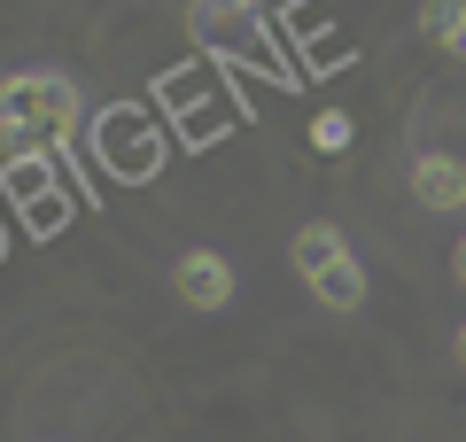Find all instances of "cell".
I'll return each mask as SVG.
<instances>
[{"label": "cell", "mask_w": 466, "mask_h": 442, "mask_svg": "<svg viewBox=\"0 0 466 442\" xmlns=\"http://www.w3.org/2000/svg\"><path fill=\"white\" fill-rule=\"evenodd\" d=\"M459 365H466V326H459Z\"/></svg>", "instance_id": "cell-12"}, {"label": "cell", "mask_w": 466, "mask_h": 442, "mask_svg": "<svg viewBox=\"0 0 466 442\" xmlns=\"http://www.w3.org/2000/svg\"><path fill=\"white\" fill-rule=\"evenodd\" d=\"M171 287H179L187 311L210 318V311H226V303H233V264L218 256V248H187V256L171 264Z\"/></svg>", "instance_id": "cell-6"}, {"label": "cell", "mask_w": 466, "mask_h": 442, "mask_svg": "<svg viewBox=\"0 0 466 442\" xmlns=\"http://www.w3.org/2000/svg\"><path fill=\"white\" fill-rule=\"evenodd\" d=\"M296 272H303V287H311L327 311H358V303H366V264L350 256V241L334 226H303L296 233Z\"/></svg>", "instance_id": "cell-2"}, {"label": "cell", "mask_w": 466, "mask_h": 442, "mask_svg": "<svg viewBox=\"0 0 466 442\" xmlns=\"http://www.w3.org/2000/svg\"><path fill=\"white\" fill-rule=\"evenodd\" d=\"M350 140H358V125H350L342 109H319V116H311V147H319V156H342Z\"/></svg>", "instance_id": "cell-8"}, {"label": "cell", "mask_w": 466, "mask_h": 442, "mask_svg": "<svg viewBox=\"0 0 466 442\" xmlns=\"http://www.w3.org/2000/svg\"><path fill=\"white\" fill-rule=\"evenodd\" d=\"M451 16H459V0H428V8H420V39L443 47V39H451Z\"/></svg>", "instance_id": "cell-9"}, {"label": "cell", "mask_w": 466, "mask_h": 442, "mask_svg": "<svg viewBox=\"0 0 466 442\" xmlns=\"http://www.w3.org/2000/svg\"><path fill=\"white\" fill-rule=\"evenodd\" d=\"M451 272H459V287H466V241H459V256H451Z\"/></svg>", "instance_id": "cell-11"}, {"label": "cell", "mask_w": 466, "mask_h": 442, "mask_svg": "<svg viewBox=\"0 0 466 442\" xmlns=\"http://www.w3.org/2000/svg\"><path fill=\"white\" fill-rule=\"evenodd\" d=\"M94 140H101V156H109V171H125V179H148L156 164H164V147H156V125L140 109H109L94 125Z\"/></svg>", "instance_id": "cell-3"}, {"label": "cell", "mask_w": 466, "mask_h": 442, "mask_svg": "<svg viewBox=\"0 0 466 442\" xmlns=\"http://www.w3.org/2000/svg\"><path fill=\"white\" fill-rule=\"evenodd\" d=\"M8 202H16V210L32 217L39 233H55V226H63V210H70V202L55 195V156H8Z\"/></svg>", "instance_id": "cell-5"}, {"label": "cell", "mask_w": 466, "mask_h": 442, "mask_svg": "<svg viewBox=\"0 0 466 442\" xmlns=\"http://www.w3.org/2000/svg\"><path fill=\"white\" fill-rule=\"evenodd\" d=\"M257 16V0H195V24L202 32H241Z\"/></svg>", "instance_id": "cell-7"}, {"label": "cell", "mask_w": 466, "mask_h": 442, "mask_svg": "<svg viewBox=\"0 0 466 442\" xmlns=\"http://www.w3.org/2000/svg\"><path fill=\"white\" fill-rule=\"evenodd\" d=\"M78 132H86V94L63 70L0 78V140H8V156H63Z\"/></svg>", "instance_id": "cell-1"}, {"label": "cell", "mask_w": 466, "mask_h": 442, "mask_svg": "<svg viewBox=\"0 0 466 442\" xmlns=\"http://www.w3.org/2000/svg\"><path fill=\"white\" fill-rule=\"evenodd\" d=\"M451 63H466V0H459V16H451V39H443Z\"/></svg>", "instance_id": "cell-10"}, {"label": "cell", "mask_w": 466, "mask_h": 442, "mask_svg": "<svg viewBox=\"0 0 466 442\" xmlns=\"http://www.w3.org/2000/svg\"><path fill=\"white\" fill-rule=\"evenodd\" d=\"M404 179H412V202L435 217L466 210V156H451V147H420L412 164H404Z\"/></svg>", "instance_id": "cell-4"}]
</instances>
